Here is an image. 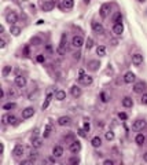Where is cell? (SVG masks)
I'll return each instance as SVG.
<instances>
[{
    "label": "cell",
    "instance_id": "6da1fadb",
    "mask_svg": "<svg viewBox=\"0 0 147 165\" xmlns=\"http://www.w3.org/2000/svg\"><path fill=\"white\" fill-rule=\"evenodd\" d=\"M55 3L54 0H44L41 4H40V9H41V11H44V13H50V11H52V10L55 9Z\"/></svg>",
    "mask_w": 147,
    "mask_h": 165
},
{
    "label": "cell",
    "instance_id": "7a4b0ae2",
    "mask_svg": "<svg viewBox=\"0 0 147 165\" xmlns=\"http://www.w3.org/2000/svg\"><path fill=\"white\" fill-rule=\"evenodd\" d=\"M1 123L4 124V125H7V124H10V125H18V120L13 114H3L1 116Z\"/></svg>",
    "mask_w": 147,
    "mask_h": 165
},
{
    "label": "cell",
    "instance_id": "3957f363",
    "mask_svg": "<svg viewBox=\"0 0 147 165\" xmlns=\"http://www.w3.org/2000/svg\"><path fill=\"white\" fill-rule=\"evenodd\" d=\"M24 151H25V147H24L22 144L17 143L13 149V157L15 158V160H19V158L24 156Z\"/></svg>",
    "mask_w": 147,
    "mask_h": 165
},
{
    "label": "cell",
    "instance_id": "277c9868",
    "mask_svg": "<svg viewBox=\"0 0 147 165\" xmlns=\"http://www.w3.org/2000/svg\"><path fill=\"white\" fill-rule=\"evenodd\" d=\"M93 79L91 76H88V74H84V72L83 70H80V77H78V83L83 85H91L92 84Z\"/></svg>",
    "mask_w": 147,
    "mask_h": 165
},
{
    "label": "cell",
    "instance_id": "5b68a950",
    "mask_svg": "<svg viewBox=\"0 0 147 165\" xmlns=\"http://www.w3.org/2000/svg\"><path fill=\"white\" fill-rule=\"evenodd\" d=\"M85 44V40H84V37L83 36H73V39H71V46L74 47V48H81V47L84 46Z\"/></svg>",
    "mask_w": 147,
    "mask_h": 165
},
{
    "label": "cell",
    "instance_id": "8992f818",
    "mask_svg": "<svg viewBox=\"0 0 147 165\" xmlns=\"http://www.w3.org/2000/svg\"><path fill=\"white\" fill-rule=\"evenodd\" d=\"M146 127H147V123L144 121V120H136V121L132 124V131L140 132V131H143Z\"/></svg>",
    "mask_w": 147,
    "mask_h": 165
},
{
    "label": "cell",
    "instance_id": "52a82bcc",
    "mask_svg": "<svg viewBox=\"0 0 147 165\" xmlns=\"http://www.w3.org/2000/svg\"><path fill=\"white\" fill-rule=\"evenodd\" d=\"M147 89V84L143 81H138L133 85V92L135 94H144V91Z\"/></svg>",
    "mask_w": 147,
    "mask_h": 165
},
{
    "label": "cell",
    "instance_id": "ba28073f",
    "mask_svg": "<svg viewBox=\"0 0 147 165\" xmlns=\"http://www.w3.org/2000/svg\"><path fill=\"white\" fill-rule=\"evenodd\" d=\"M110 11H111V4H109V3H105V4H102L101 10H99V14H101L102 18H107L109 17Z\"/></svg>",
    "mask_w": 147,
    "mask_h": 165
},
{
    "label": "cell",
    "instance_id": "9c48e42d",
    "mask_svg": "<svg viewBox=\"0 0 147 165\" xmlns=\"http://www.w3.org/2000/svg\"><path fill=\"white\" fill-rule=\"evenodd\" d=\"M56 123H58L59 127H69L71 124V119L69 116H61V117L56 120Z\"/></svg>",
    "mask_w": 147,
    "mask_h": 165
},
{
    "label": "cell",
    "instance_id": "30bf717a",
    "mask_svg": "<svg viewBox=\"0 0 147 165\" xmlns=\"http://www.w3.org/2000/svg\"><path fill=\"white\" fill-rule=\"evenodd\" d=\"M6 21L9 22L10 25H15L18 22V14L15 11H10L7 15H6Z\"/></svg>",
    "mask_w": 147,
    "mask_h": 165
},
{
    "label": "cell",
    "instance_id": "8fae6325",
    "mask_svg": "<svg viewBox=\"0 0 147 165\" xmlns=\"http://www.w3.org/2000/svg\"><path fill=\"white\" fill-rule=\"evenodd\" d=\"M33 116H34V107H32V106L25 107L22 110V120H28L30 117H33Z\"/></svg>",
    "mask_w": 147,
    "mask_h": 165
},
{
    "label": "cell",
    "instance_id": "7c38bea8",
    "mask_svg": "<svg viewBox=\"0 0 147 165\" xmlns=\"http://www.w3.org/2000/svg\"><path fill=\"white\" fill-rule=\"evenodd\" d=\"M69 150H70V153H73V154H77V153L81 150V143L78 140H73V142L69 144Z\"/></svg>",
    "mask_w": 147,
    "mask_h": 165
},
{
    "label": "cell",
    "instance_id": "4fadbf2b",
    "mask_svg": "<svg viewBox=\"0 0 147 165\" xmlns=\"http://www.w3.org/2000/svg\"><path fill=\"white\" fill-rule=\"evenodd\" d=\"M87 66H88V70H91V72H98L99 70V66H101V62L96 59H91V61H88Z\"/></svg>",
    "mask_w": 147,
    "mask_h": 165
},
{
    "label": "cell",
    "instance_id": "5bb4252c",
    "mask_svg": "<svg viewBox=\"0 0 147 165\" xmlns=\"http://www.w3.org/2000/svg\"><path fill=\"white\" fill-rule=\"evenodd\" d=\"M132 64H133V66L139 68V66L143 64V55L139 54V52L133 54V55H132Z\"/></svg>",
    "mask_w": 147,
    "mask_h": 165
},
{
    "label": "cell",
    "instance_id": "9a60e30c",
    "mask_svg": "<svg viewBox=\"0 0 147 165\" xmlns=\"http://www.w3.org/2000/svg\"><path fill=\"white\" fill-rule=\"evenodd\" d=\"M136 81V74L132 72H126L125 74H124V83H126V84H132V83H135Z\"/></svg>",
    "mask_w": 147,
    "mask_h": 165
},
{
    "label": "cell",
    "instance_id": "2e32d148",
    "mask_svg": "<svg viewBox=\"0 0 147 165\" xmlns=\"http://www.w3.org/2000/svg\"><path fill=\"white\" fill-rule=\"evenodd\" d=\"M91 26H92V30H93V32H95L96 34H103V33H105V28H103V26H102L99 22L92 21Z\"/></svg>",
    "mask_w": 147,
    "mask_h": 165
},
{
    "label": "cell",
    "instance_id": "e0dca14e",
    "mask_svg": "<svg viewBox=\"0 0 147 165\" xmlns=\"http://www.w3.org/2000/svg\"><path fill=\"white\" fill-rule=\"evenodd\" d=\"M14 83H15V85H17L18 88H25L26 87V79L24 76H19V74L15 77Z\"/></svg>",
    "mask_w": 147,
    "mask_h": 165
},
{
    "label": "cell",
    "instance_id": "ac0fdd59",
    "mask_svg": "<svg viewBox=\"0 0 147 165\" xmlns=\"http://www.w3.org/2000/svg\"><path fill=\"white\" fill-rule=\"evenodd\" d=\"M113 33L116 34V36H121L122 33H124V25L121 24H114L113 25Z\"/></svg>",
    "mask_w": 147,
    "mask_h": 165
},
{
    "label": "cell",
    "instance_id": "d6986e66",
    "mask_svg": "<svg viewBox=\"0 0 147 165\" xmlns=\"http://www.w3.org/2000/svg\"><path fill=\"white\" fill-rule=\"evenodd\" d=\"M70 92H71V96L73 98H80L83 95V91H81V88L78 85H73L70 88Z\"/></svg>",
    "mask_w": 147,
    "mask_h": 165
},
{
    "label": "cell",
    "instance_id": "ffe728a7",
    "mask_svg": "<svg viewBox=\"0 0 147 165\" xmlns=\"http://www.w3.org/2000/svg\"><path fill=\"white\" fill-rule=\"evenodd\" d=\"M52 156L55 157V158H61V157L63 156V147L62 146H54V149H52Z\"/></svg>",
    "mask_w": 147,
    "mask_h": 165
},
{
    "label": "cell",
    "instance_id": "44dd1931",
    "mask_svg": "<svg viewBox=\"0 0 147 165\" xmlns=\"http://www.w3.org/2000/svg\"><path fill=\"white\" fill-rule=\"evenodd\" d=\"M54 91L52 89H48V92H47V98H46V102L43 103V106H41V109L43 110H46L47 107H48V105H50V102H51V99H52V95H54Z\"/></svg>",
    "mask_w": 147,
    "mask_h": 165
},
{
    "label": "cell",
    "instance_id": "7402d4cb",
    "mask_svg": "<svg viewBox=\"0 0 147 165\" xmlns=\"http://www.w3.org/2000/svg\"><path fill=\"white\" fill-rule=\"evenodd\" d=\"M122 106L124 107H126V109H131L132 106H133V101H132V98L131 96H124L122 98V101H121Z\"/></svg>",
    "mask_w": 147,
    "mask_h": 165
},
{
    "label": "cell",
    "instance_id": "603a6c76",
    "mask_svg": "<svg viewBox=\"0 0 147 165\" xmlns=\"http://www.w3.org/2000/svg\"><path fill=\"white\" fill-rule=\"evenodd\" d=\"M54 98L56 101H63V99H66V92L63 89H58V91H55Z\"/></svg>",
    "mask_w": 147,
    "mask_h": 165
},
{
    "label": "cell",
    "instance_id": "cb8c5ba5",
    "mask_svg": "<svg viewBox=\"0 0 147 165\" xmlns=\"http://www.w3.org/2000/svg\"><path fill=\"white\" fill-rule=\"evenodd\" d=\"M32 146H33V149H40L43 146V139L39 138V136L32 138Z\"/></svg>",
    "mask_w": 147,
    "mask_h": 165
},
{
    "label": "cell",
    "instance_id": "d4e9b609",
    "mask_svg": "<svg viewBox=\"0 0 147 165\" xmlns=\"http://www.w3.org/2000/svg\"><path fill=\"white\" fill-rule=\"evenodd\" d=\"M144 142H146V136L143 135V134H138V135L135 136V143L138 144V146L144 144Z\"/></svg>",
    "mask_w": 147,
    "mask_h": 165
},
{
    "label": "cell",
    "instance_id": "484cf974",
    "mask_svg": "<svg viewBox=\"0 0 147 165\" xmlns=\"http://www.w3.org/2000/svg\"><path fill=\"white\" fill-rule=\"evenodd\" d=\"M74 6V0H62V9L70 10Z\"/></svg>",
    "mask_w": 147,
    "mask_h": 165
},
{
    "label": "cell",
    "instance_id": "4316f807",
    "mask_svg": "<svg viewBox=\"0 0 147 165\" xmlns=\"http://www.w3.org/2000/svg\"><path fill=\"white\" fill-rule=\"evenodd\" d=\"M91 144H92L93 147H101V146H102L101 136H93L92 139H91Z\"/></svg>",
    "mask_w": 147,
    "mask_h": 165
},
{
    "label": "cell",
    "instance_id": "83f0119b",
    "mask_svg": "<svg viewBox=\"0 0 147 165\" xmlns=\"http://www.w3.org/2000/svg\"><path fill=\"white\" fill-rule=\"evenodd\" d=\"M10 32H11V34H13V36H19V34H21V32H22V29L21 28H19V26H11V28H10Z\"/></svg>",
    "mask_w": 147,
    "mask_h": 165
},
{
    "label": "cell",
    "instance_id": "f1b7e54d",
    "mask_svg": "<svg viewBox=\"0 0 147 165\" xmlns=\"http://www.w3.org/2000/svg\"><path fill=\"white\" fill-rule=\"evenodd\" d=\"M113 24H121L122 22V15H121V13H116L113 15Z\"/></svg>",
    "mask_w": 147,
    "mask_h": 165
},
{
    "label": "cell",
    "instance_id": "f546056e",
    "mask_svg": "<svg viewBox=\"0 0 147 165\" xmlns=\"http://www.w3.org/2000/svg\"><path fill=\"white\" fill-rule=\"evenodd\" d=\"M11 72H13V66H10V65H6L4 68H3V73H1V74H3V77H7Z\"/></svg>",
    "mask_w": 147,
    "mask_h": 165
},
{
    "label": "cell",
    "instance_id": "4dcf8cb0",
    "mask_svg": "<svg viewBox=\"0 0 147 165\" xmlns=\"http://www.w3.org/2000/svg\"><path fill=\"white\" fill-rule=\"evenodd\" d=\"M96 54L99 56H105L106 55V47L105 46H98L96 47Z\"/></svg>",
    "mask_w": 147,
    "mask_h": 165
},
{
    "label": "cell",
    "instance_id": "1f68e13d",
    "mask_svg": "<svg viewBox=\"0 0 147 165\" xmlns=\"http://www.w3.org/2000/svg\"><path fill=\"white\" fill-rule=\"evenodd\" d=\"M17 107V103L15 102H9V103H4L3 105V110H11Z\"/></svg>",
    "mask_w": 147,
    "mask_h": 165
},
{
    "label": "cell",
    "instance_id": "d6a6232c",
    "mask_svg": "<svg viewBox=\"0 0 147 165\" xmlns=\"http://www.w3.org/2000/svg\"><path fill=\"white\" fill-rule=\"evenodd\" d=\"M7 95H9L10 99H15V98L18 96V92L15 91V88H10L9 92H7Z\"/></svg>",
    "mask_w": 147,
    "mask_h": 165
},
{
    "label": "cell",
    "instance_id": "836d02e7",
    "mask_svg": "<svg viewBox=\"0 0 147 165\" xmlns=\"http://www.w3.org/2000/svg\"><path fill=\"white\" fill-rule=\"evenodd\" d=\"M30 43H32V46H40L41 44V39L40 37H37V36H34V37H32L30 39Z\"/></svg>",
    "mask_w": 147,
    "mask_h": 165
},
{
    "label": "cell",
    "instance_id": "e575fe53",
    "mask_svg": "<svg viewBox=\"0 0 147 165\" xmlns=\"http://www.w3.org/2000/svg\"><path fill=\"white\" fill-rule=\"evenodd\" d=\"M63 140H65L66 143L70 144L73 140H76V139H74V135H73V134H69V135H65V136H63Z\"/></svg>",
    "mask_w": 147,
    "mask_h": 165
},
{
    "label": "cell",
    "instance_id": "d590c367",
    "mask_svg": "<svg viewBox=\"0 0 147 165\" xmlns=\"http://www.w3.org/2000/svg\"><path fill=\"white\" fill-rule=\"evenodd\" d=\"M114 136H116V135H114V132H113V131H107V132L105 134L106 140H109V142H111V140L114 139Z\"/></svg>",
    "mask_w": 147,
    "mask_h": 165
},
{
    "label": "cell",
    "instance_id": "8d00e7d4",
    "mask_svg": "<svg viewBox=\"0 0 147 165\" xmlns=\"http://www.w3.org/2000/svg\"><path fill=\"white\" fill-rule=\"evenodd\" d=\"M85 47H87V50H91L93 47V40L91 37H88L87 40H85Z\"/></svg>",
    "mask_w": 147,
    "mask_h": 165
},
{
    "label": "cell",
    "instance_id": "74e56055",
    "mask_svg": "<svg viewBox=\"0 0 147 165\" xmlns=\"http://www.w3.org/2000/svg\"><path fill=\"white\" fill-rule=\"evenodd\" d=\"M37 157H39V153L36 151V150H30V153H29V158H30V160L36 161V160H37Z\"/></svg>",
    "mask_w": 147,
    "mask_h": 165
},
{
    "label": "cell",
    "instance_id": "f35d334b",
    "mask_svg": "<svg viewBox=\"0 0 147 165\" xmlns=\"http://www.w3.org/2000/svg\"><path fill=\"white\" fill-rule=\"evenodd\" d=\"M50 135H51V124H47V127H46V129H44L43 136H44V138H48Z\"/></svg>",
    "mask_w": 147,
    "mask_h": 165
},
{
    "label": "cell",
    "instance_id": "ab89813d",
    "mask_svg": "<svg viewBox=\"0 0 147 165\" xmlns=\"http://www.w3.org/2000/svg\"><path fill=\"white\" fill-rule=\"evenodd\" d=\"M109 95H107V94L106 92H101V101L103 102V103H107V102H109Z\"/></svg>",
    "mask_w": 147,
    "mask_h": 165
},
{
    "label": "cell",
    "instance_id": "60d3db41",
    "mask_svg": "<svg viewBox=\"0 0 147 165\" xmlns=\"http://www.w3.org/2000/svg\"><path fill=\"white\" fill-rule=\"evenodd\" d=\"M34 161L30 160V158H28V160H22L21 162H19V165H33Z\"/></svg>",
    "mask_w": 147,
    "mask_h": 165
},
{
    "label": "cell",
    "instance_id": "b9f144b4",
    "mask_svg": "<svg viewBox=\"0 0 147 165\" xmlns=\"http://www.w3.org/2000/svg\"><path fill=\"white\" fill-rule=\"evenodd\" d=\"M140 102H142V105H147V92L142 94V99H140Z\"/></svg>",
    "mask_w": 147,
    "mask_h": 165
},
{
    "label": "cell",
    "instance_id": "7bdbcfd3",
    "mask_svg": "<svg viewBox=\"0 0 147 165\" xmlns=\"http://www.w3.org/2000/svg\"><path fill=\"white\" fill-rule=\"evenodd\" d=\"M77 134H78V135H80L81 138H85V136H87V131H85L84 128H80V129H78V132H77Z\"/></svg>",
    "mask_w": 147,
    "mask_h": 165
},
{
    "label": "cell",
    "instance_id": "ee69618b",
    "mask_svg": "<svg viewBox=\"0 0 147 165\" xmlns=\"http://www.w3.org/2000/svg\"><path fill=\"white\" fill-rule=\"evenodd\" d=\"M36 59H37V62H40V64H43V62L46 61V56H44V55H43V54H40V55H37V58H36Z\"/></svg>",
    "mask_w": 147,
    "mask_h": 165
},
{
    "label": "cell",
    "instance_id": "f6af8a7d",
    "mask_svg": "<svg viewBox=\"0 0 147 165\" xmlns=\"http://www.w3.org/2000/svg\"><path fill=\"white\" fill-rule=\"evenodd\" d=\"M118 119L122 120V121H125V120L128 119V116H126V113H118Z\"/></svg>",
    "mask_w": 147,
    "mask_h": 165
},
{
    "label": "cell",
    "instance_id": "bcb514c9",
    "mask_svg": "<svg viewBox=\"0 0 147 165\" xmlns=\"http://www.w3.org/2000/svg\"><path fill=\"white\" fill-rule=\"evenodd\" d=\"M70 164H80V160L78 158H76V157H73V158H70V161H69Z\"/></svg>",
    "mask_w": 147,
    "mask_h": 165
},
{
    "label": "cell",
    "instance_id": "7dc6e473",
    "mask_svg": "<svg viewBox=\"0 0 147 165\" xmlns=\"http://www.w3.org/2000/svg\"><path fill=\"white\" fill-rule=\"evenodd\" d=\"M46 51L48 54H52V52H54V50H52V47H51L50 44H46Z\"/></svg>",
    "mask_w": 147,
    "mask_h": 165
},
{
    "label": "cell",
    "instance_id": "c3c4849f",
    "mask_svg": "<svg viewBox=\"0 0 147 165\" xmlns=\"http://www.w3.org/2000/svg\"><path fill=\"white\" fill-rule=\"evenodd\" d=\"M73 58H74V59H80V58H81V52H80V51H77L76 54L73 55Z\"/></svg>",
    "mask_w": 147,
    "mask_h": 165
},
{
    "label": "cell",
    "instance_id": "681fc988",
    "mask_svg": "<svg viewBox=\"0 0 147 165\" xmlns=\"http://www.w3.org/2000/svg\"><path fill=\"white\" fill-rule=\"evenodd\" d=\"M103 164H105V165H113L114 161L113 160H105V161H103Z\"/></svg>",
    "mask_w": 147,
    "mask_h": 165
},
{
    "label": "cell",
    "instance_id": "f907efd6",
    "mask_svg": "<svg viewBox=\"0 0 147 165\" xmlns=\"http://www.w3.org/2000/svg\"><path fill=\"white\" fill-rule=\"evenodd\" d=\"M89 128H91V125H89V123H85V124H84V129H85V131H87V132H89Z\"/></svg>",
    "mask_w": 147,
    "mask_h": 165
},
{
    "label": "cell",
    "instance_id": "816d5d0a",
    "mask_svg": "<svg viewBox=\"0 0 147 165\" xmlns=\"http://www.w3.org/2000/svg\"><path fill=\"white\" fill-rule=\"evenodd\" d=\"M6 47V41L4 40H0V48H4Z\"/></svg>",
    "mask_w": 147,
    "mask_h": 165
},
{
    "label": "cell",
    "instance_id": "f5cc1de1",
    "mask_svg": "<svg viewBox=\"0 0 147 165\" xmlns=\"http://www.w3.org/2000/svg\"><path fill=\"white\" fill-rule=\"evenodd\" d=\"M143 161H144V162H147V153H144V154H143Z\"/></svg>",
    "mask_w": 147,
    "mask_h": 165
},
{
    "label": "cell",
    "instance_id": "db71d44e",
    "mask_svg": "<svg viewBox=\"0 0 147 165\" xmlns=\"http://www.w3.org/2000/svg\"><path fill=\"white\" fill-rule=\"evenodd\" d=\"M139 3H144V1H146V0H138Z\"/></svg>",
    "mask_w": 147,
    "mask_h": 165
}]
</instances>
